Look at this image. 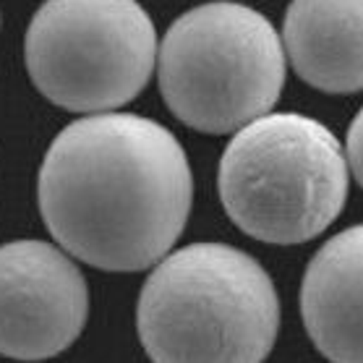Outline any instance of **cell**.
I'll list each match as a JSON object with an SVG mask.
<instances>
[{"instance_id": "cell-1", "label": "cell", "mask_w": 363, "mask_h": 363, "mask_svg": "<svg viewBox=\"0 0 363 363\" xmlns=\"http://www.w3.org/2000/svg\"><path fill=\"white\" fill-rule=\"evenodd\" d=\"M37 196L63 251L102 272H139L181 238L194 178L165 125L113 110L74 121L55 136Z\"/></svg>"}, {"instance_id": "cell-2", "label": "cell", "mask_w": 363, "mask_h": 363, "mask_svg": "<svg viewBox=\"0 0 363 363\" xmlns=\"http://www.w3.org/2000/svg\"><path fill=\"white\" fill-rule=\"evenodd\" d=\"M136 327L152 363H264L280 332V298L246 251L194 243L152 269Z\"/></svg>"}, {"instance_id": "cell-3", "label": "cell", "mask_w": 363, "mask_h": 363, "mask_svg": "<svg viewBox=\"0 0 363 363\" xmlns=\"http://www.w3.org/2000/svg\"><path fill=\"white\" fill-rule=\"evenodd\" d=\"M347 186L335 133L298 113H267L238 128L217 173L228 217L246 235L274 246L322 235L342 212Z\"/></svg>"}, {"instance_id": "cell-4", "label": "cell", "mask_w": 363, "mask_h": 363, "mask_svg": "<svg viewBox=\"0 0 363 363\" xmlns=\"http://www.w3.org/2000/svg\"><path fill=\"white\" fill-rule=\"evenodd\" d=\"M160 91L181 123L238 131L267 116L285 86V50L259 11L220 0L175 18L157 45Z\"/></svg>"}, {"instance_id": "cell-5", "label": "cell", "mask_w": 363, "mask_h": 363, "mask_svg": "<svg viewBox=\"0 0 363 363\" xmlns=\"http://www.w3.org/2000/svg\"><path fill=\"white\" fill-rule=\"evenodd\" d=\"M157 32L136 0H45L24 40L42 97L71 113H113L155 71Z\"/></svg>"}, {"instance_id": "cell-6", "label": "cell", "mask_w": 363, "mask_h": 363, "mask_svg": "<svg viewBox=\"0 0 363 363\" xmlns=\"http://www.w3.org/2000/svg\"><path fill=\"white\" fill-rule=\"evenodd\" d=\"M89 316L82 269L45 240L0 246V355L45 361L74 345Z\"/></svg>"}, {"instance_id": "cell-7", "label": "cell", "mask_w": 363, "mask_h": 363, "mask_svg": "<svg viewBox=\"0 0 363 363\" xmlns=\"http://www.w3.org/2000/svg\"><path fill=\"white\" fill-rule=\"evenodd\" d=\"M361 267V225L327 240L306 267L301 314L316 350L332 363H363Z\"/></svg>"}, {"instance_id": "cell-8", "label": "cell", "mask_w": 363, "mask_h": 363, "mask_svg": "<svg viewBox=\"0 0 363 363\" xmlns=\"http://www.w3.org/2000/svg\"><path fill=\"white\" fill-rule=\"evenodd\" d=\"M363 0H293L285 13V60L306 84L353 94L363 84Z\"/></svg>"}, {"instance_id": "cell-9", "label": "cell", "mask_w": 363, "mask_h": 363, "mask_svg": "<svg viewBox=\"0 0 363 363\" xmlns=\"http://www.w3.org/2000/svg\"><path fill=\"white\" fill-rule=\"evenodd\" d=\"M361 121L363 116L353 118V123H350V131H347V141H345V149H342V157L347 162V173L353 178L355 183L363 181V162H361Z\"/></svg>"}]
</instances>
